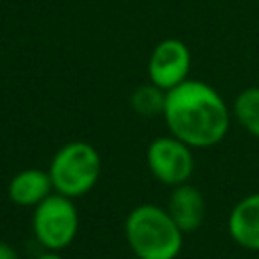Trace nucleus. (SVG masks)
<instances>
[{
    "label": "nucleus",
    "instance_id": "f257e3e1",
    "mask_svg": "<svg viewBox=\"0 0 259 259\" xmlns=\"http://www.w3.org/2000/svg\"><path fill=\"white\" fill-rule=\"evenodd\" d=\"M164 123L170 136L192 150L219 146L231 130V107L225 97L206 81L186 79L166 91Z\"/></svg>",
    "mask_w": 259,
    "mask_h": 259
},
{
    "label": "nucleus",
    "instance_id": "f03ea898",
    "mask_svg": "<svg viewBox=\"0 0 259 259\" xmlns=\"http://www.w3.org/2000/svg\"><path fill=\"white\" fill-rule=\"evenodd\" d=\"M130 251L138 259H176L184 245V233L166 206L144 202L134 206L123 223Z\"/></svg>",
    "mask_w": 259,
    "mask_h": 259
},
{
    "label": "nucleus",
    "instance_id": "7ed1b4c3",
    "mask_svg": "<svg viewBox=\"0 0 259 259\" xmlns=\"http://www.w3.org/2000/svg\"><path fill=\"white\" fill-rule=\"evenodd\" d=\"M101 168L103 162L99 150L85 140H73L53 154L47 172L51 176L53 190L75 200L95 188Z\"/></svg>",
    "mask_w": 259,
    "mask_h": 259
},
{
    "label": "nucleus",
    "instance_id": "20e7f679",
    "mask_svg": "<svg viewBox=\"0 0 259 259\" xmlns=\"http://www.w3.org/2000/svg\"><path fill=\"white\" fill-rule=\"evenodd\" d=\"M30 229L34 241L45 251H63L67 249L79 231V210L75 200L59 192L49 194L40 204L32 208Z\"/></svg>",
    "mask_w": 259,
    "mask_h": 259
},
{
    "label": "nucleus",
    "instance_id": "39448f33",
    "mask_svg": "<svg viewBox=\"0 0 259 259\" xmlns=\"http://www.w3.org/2000/svg\"><path fill=\"white\" fill-rule=\"evenodd\" d=\"M146 166L160 184L174 188L190 180L194 172V154L190 146L168 134L148 144Z\"/></svg>",
    "mask_w": 259,
    "mask_h": 259
},
{
    "label": "nucleus",
    "instance_id": "423d86ee",
    "mask_svg": "<svg viewBox=\"0 0 259 259\" xmlns=\"http://www.w3.org/2000/svg\"><path fill=\"white\" fill-rule=\"evenodd\" d=\"M192 55L188 45L180 38H164L150 53L146 67L148 81L164 91H170L188 79Z\"/></svg>",
    "mask_w": 259,
    "mask_h": 259
},
{
    "label": "nucleus",
    "instance_id": "0eeeda50",
    "mask_svg": "<svg viewBox=\"0 0 259 259\" xmlns=\"http://www.w3.org/2000/svg\"><path fill=\"white\" fill-rule=\"evenodd\" d=\"M166 210L172 217V221L178 225V229L186 235L202 227L206 217V202L202 192L194 184L184 182L170 190Z\"/></svg>",
    "mask_w": 259,
    "mask_h": 259
},
{
    "label": "nucleus",
    "instance_id": "6e6552de",
    "mask_svg": "<svg viewBox=\"0 0 259 259\" xmlns=\"http://www.w3.org/2000/svg\"><path fill=\"white\" fill-rule=\"evenodd\" d=\"M227 233L239 247L259 251V192L235 202L227 217Z\"/></svg>",
    "mask_w": 259,
    "mask_h": 259
},
{
    "label": "nucleus",
    "instance_id": "1a4fd4ad",
    "mask_svg": "<svg viewBox=\"0 0 259 259\" xmlns=\"http://www.w3.org/2000/svg\"><path fill=\"white\" fill-rule=\"evenodd\" d=\"M6 192L12 204L22 206V208H34L55 190H53V182L47 170L24 168L10 178Z\"/></svg>",
    "mask_w": 259,
    "mask_h": 259
},
{
    "label": "nucleus",
    "instance_id": "9d476101",
    "mask_svg": "<svg viewBox=\"0 0 259 259\" xmlns=\"http://www.w3.org/2000/svg\"><path fill=\"white\" fill-rule=\"evenodd\" d=\"M235 121L253 138H259V87L243 89L231 107Z\"/></svg>",
    "mask_w": 259,
    "mask_h": 259
},
{
    "label": "nucleus",
    "instance_id": "9b49d317",
    "mask_svg": "<svg viewBox=\"0 0 259 259\" xmlns=\"http://www.w3.org/2000/svg\"><path fill=\"white\" fill-rule=\"evenodd\" d=\"M130 105L142 117L162 115L164 113V105H166V91L148 81V83L140 85L130 95Z\"/></svg>",
    "mask_w": 259,
    "mask_h": 259
},
{
    "label": "nucleus",
    "instance_id": "f8f14e48",
    "mask_svg": "<svg viewBox=\"0 0 259 259\" xmlns=\"http://www.w3.org/2000/svg\"><path fill=\"white\" fill-rule=\"evenodd\" d=\"M0 259H20V255L10 243L0 241Z\"/></svg>",
    "mask_w": 259,
    "mask_h": 259
},
{
    "label": "nucleus",
    "instance_id": "ddd939ff",
    "mask_svg": "<svg viewBox=\"0 0 259 259\" xmlns=\"http://www.w3.org/2000/svg\"><path fill=\"white\" fill-rule=\"evenodd\" d=\"M36 259H63L57 251H45V253H40Z\"/></svg>",
    "mask_w": 259,
    "mask_h": 259
},
{
    "label": "nucleus",
    "instance_id": "4468645a",
    "mask_svg": "<svg viewBox=\"0 0 259 259\" xmlns=\"http://www.w3.org/2000/svg\"><path fill=\"white\" fill-rule=\"evenodd\" d=\"M0 223H2V210H0Z\"/></svg>",
    "mask_w": 259,
    "mask_h": 259
}]
</instances>
